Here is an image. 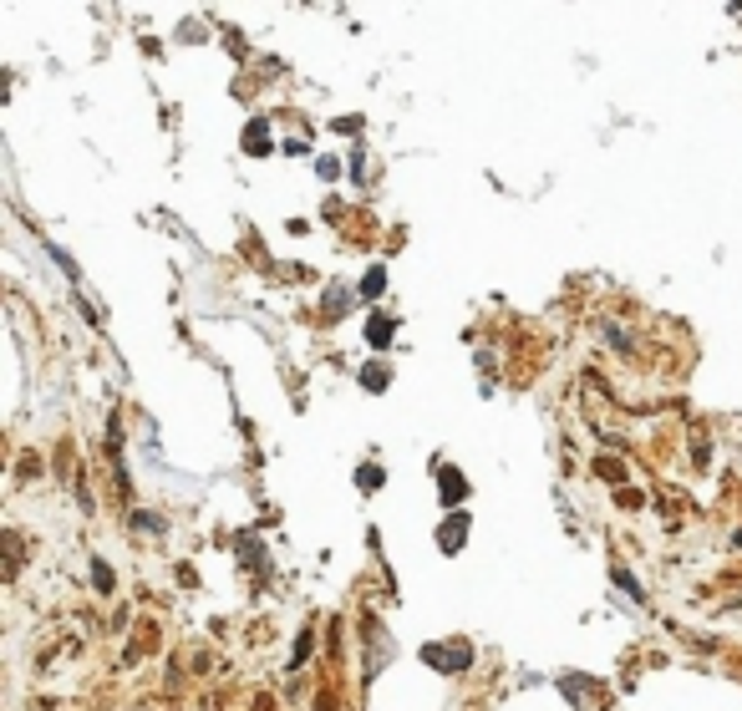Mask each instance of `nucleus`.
I'll use <instances>...</instances> for the list:
<instances>
[{"label": "nucleus", "instance_id": "obj_7", "mask_svg": "<svg viewBox=\"0 0 742 711\" xmlns=\"http://www.w3.org/2000/svg\"><path fill=\"white\" fill-rule=\"evenodd\" d=\"M346 310H351V295H346V290H341V284H331V290H326V316H346Z\"/></svg>", "mask_w": 742, "mask_h": 711}, {"label": "nucleus", "instance_id": "obj_8", "mask_svg": "<svg viewBox=\"0 0 742 711\" xmlns=\"http://www.w3.org/2000/svg\"><path fill=\"white\" fill-rule=\"evenodd\" d=\"M356 488H362V493H377L381 488V468H377V462H362V468H356Z\"/></svg>", "mask_w": 742, "mask_h": 711}, {"label": "nucleus", "instance_id": "obj_6", "mask_svg": "<svg viewBox=\"0 0 742 711\" xmlns=\"http://www.w3.org/2000/svg\"><path fill=\"white\" fill-rule=\"evenodd\" d=\"M244 142H250L254 158H265V153H269V127H265V117H254V123L244 127Z\"/></svg>", "mask_w": 742, "mask_h": 711}, {"label": "nucleus", "instance_id": "obj_15", "mask_svg": "<svg viewBox=\"0 0 742 711\" xmlns=\"http://www.w3.org/2000/svg\"><path fill=\"white\" fill-rule=\"evenodd\" d=\"M362 381H366V386H377V392H381V386H387V371H362Z\"/></svg>", "mask_w": 742, "mask_h": 711}, {"label": "nucleus", "instance_id": "obj_14", "mask_svg": "<svg viewBox=\"0 0 742 711\" xmlns=\"http://www.w3.org/2000/svg\"><path fill=\"white\" fill-rule=\"evenodd\" d=\"M616 580H620V589H631L635 600H641V585H635V580H631V574H626V569H616Z\"/></svg>", "mask_w": 742, "mask_h": 711}, {"label": "nucleus", "instance_id": "obj_13", "mask_svg": "<svg viewBox=\"0 0 742 711\" xmlns=\"http://www.w3.org/2000/svg\"><path fill=\"white\" fill-rule=\"evenodd\" d=\"M138 529H142V534H158L163 523H158V519H153V513H138Z\"/></svg>", "mask_w": 742, "mask_h": 711}, {"label": "nucleus", "instance_id": "obj_1", "mask_svg": "<svg viewBox=\"0 0 742 711\" xmlns=\"http://www.w3.org/2000/svg\"><path fill=\"white\" fill-rule=\"evenodd\" d=\"M422 656H427V665H438V671H468V665H473V650L463 646V640H453V650L427 646Z\"/></svg>", "mask_w": 742, "mask_h": 711}, {"label": "nucleus", "instance_id": "obj_10", "mask_svg": "<svg viewBox=\"0 0 742 711\" xmlns=\"http://www.w3.org/2000/svg\"><path fill=\"white\" fill-rule=\"evenodd\" d=\"M595 473H601V478H616V483H620V478H626V468H620V462H610V458H601V462H595Z\"/></svg>", "mask_w": 742, "mask_h": 711}, {"label": "nucleus", "instance_id": "obj_4", "mask_svg": "<svg viewBox=\"0 0 742 711\" xmlns=\"http://www.w3.org/2000/svg\"><path fill=\"white\" fill-rule=\"evenodd\" d=\"M392 331H397V320L387 316V310H371V316H366V341H371V346H387Z\"/></svg>", "mask_w": 742, "mask_h": 711}, {"label": "nucleus", "instance_id": "obj_12", "mask_svg": "<svg viewBox=\"0 0 742 711\" xmlns=\"http://www.w3.org/2000/svg\"><path fill=\"white\" fill-rule=\"evenodd\" d=\"M316 174H320V178H336L341 168H336V158H316Z\"/></svg>", "mask_w": 742, "mask_h": 711}, {"label": "nucleus", "instance_id": "obj_11", "mask_svg": "<svg viewBox=\"0 0 742 711\" xmlns=\"http://www.w3.org/2000/svg\"><path fill=\"white\" fill-rule=\"evenodd\" d=\"M305 656H311V631H301V640H295V656H290V665H301Z\"/></svg>", "mask_w": 742, "mask_h": 711}, {"label": "nucleus", "instance_id": "obj_2", "mask_svg": "<svg viewBox=\"0 0 742 711\" xmlns=\"http://www.w3.org/2000/svg\"><path fill=\"white\" fill-rule=\"evenodd\" d=\"M463 538H468V513H458V508H453V513L442 519V529H438V549L458 554V549H463Z\"/></svg>", "mask_w": 742, "mask_h": 711}, {"label": "nucleus", "instance_id": "obj_9", "mask_svg": "<svg viewBox=\"0 0 742 711\" xmlns=\"http://www.w3.org/2000/svg\"><path fill=\"white\" fill-rule=\"evenodd\" d=\"M92 580H97V589H102V595L112 589V569L102 564V559H92Z\"/></svg>", "mask_w": 742, "mask_h": 711}, {"label": "nucleus", "instance_id": "obj_5", "mask_svg": "<svg viewBox=\"0 0 742 711\" xmlns=\"http://www.w3.org/2000/svg\"><path fill=\"white\" fill-rule=\"evenodd\" d=\"M381 290H387V269H381V265H371V269L362 275V284H356V295H362V300H377Z\"/></svg>", "mask_w": 742, "mask_h": 711}, {"label": "nucleus", "instance_id": "obj_3", "mask_svg": "<svg viewBox=\"0 0 742 711\" xmlns=\"http://www.w3.org/2000/svg\"><path fill=\"white\" fill-rule=\"evenodd\" d=\"M438 498L442 504H463V498H468V478H463V468H438Z\"/></svg>", "mask_w": 742, "mask_h": 711}]
</instances>
